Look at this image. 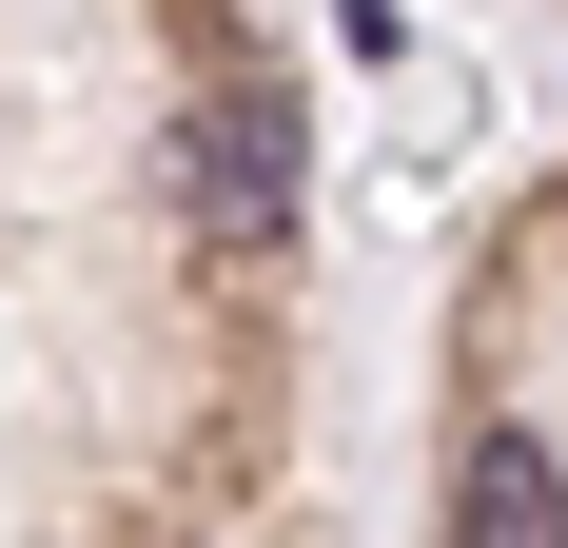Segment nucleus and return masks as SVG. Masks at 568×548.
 Here are the masks:
<instances>
[{"label":"nucleus","mask_w":568,"mask_h":548,"mask_svg":"<svg viewBox=\"0 0 568 548\" xmlns=\"http://www.w3.org/2000/svg\"><path fill=\"white\" fill-rule=\"evenodd\" d=\"M196 196H216V235H275L294 216V118L275 99H216L196 118Z\"/></svg>","instance_id":"nucleus-1"},{"label":"nucleus","mask_w":568,"mask_h":548,"mask_svg":"<svg viewBox=\"0 0 568 548\" xmlns=\"http://www.w3.org/2000/svg\"><path fill=\"white\" fill-rule=\"evenodd\" d=\"M470 548H568V470H549V432H490L470 450V509H452Z\"/></svg>","instance_id":"nucleus-2"}]
</instances>
